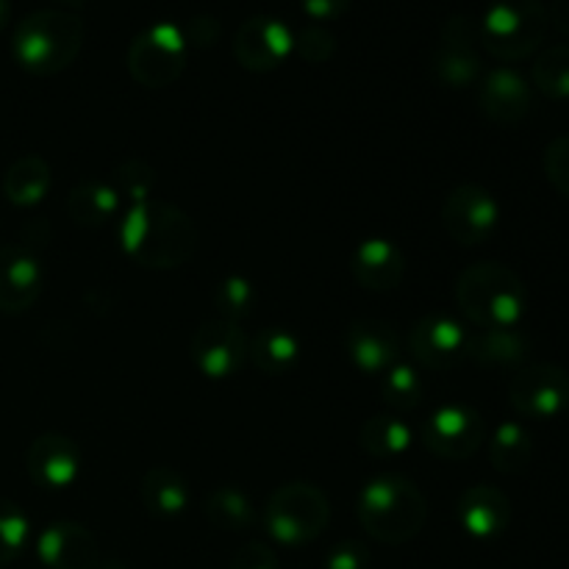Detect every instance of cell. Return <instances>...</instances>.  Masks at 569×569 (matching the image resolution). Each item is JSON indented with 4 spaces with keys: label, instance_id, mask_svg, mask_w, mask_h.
<instances>
[{
    "label": "cell",
    "instance_id": "1",
    "mask_svg": "<svg viewBox=\"0 0 569 569\" xmlns=\"http://www.w3.org/2000/svg\"><path fill=\"white\" fill-rule=\"evenodd\" d=\"M120 244L139 267L176 270L198 250V226L167 200H137L122 214Z\"/></svg>",
    "mask_w": 569,
    "mask_h": 569
},
{
    "label": "cell",
    "instance_id": "2",
    "mask_svg": "<svg viewBox=\"0 0 569 569\" xmlns=\"http://www.w3.org/2000/svg\"><path fill=\"white\" fill-rule=\"evenodd\" d=\"M456 306L478 331L520 328L528 309L526 283L511 267L478 261L456 281Z\"/></svg>",
    "mask_w": 569,
    "mask_h": 569
},
{
    "label": "cell",
    "instance_id": "3",
    "mask_svg": "<svg viewBox=\"0 0 569 569\" xmlns=\"http://www.w3.org/2000/svg\"><path fill=\"white\" fill-rule=\"evenodd\" d=\"M87 26L78 14L61 9H39L22 17L11 37V53L26 72L50 78L78 59Z\"/></svg>",
    "mask_w": 569,
    "mask_h": 569
},
{
    "label": "cell",
    "instance_id": "4",
    "mask_svg": "<svg viewBox=\"0 0 569 569\" xmlns=\"http://www.w3.org/2000/svg\"><path fill=\"white\" fill-rule=\"evenodd\" d=\"M359 522L376 542L406 545L422 531L428 520V500L422 489L406 476H378L359 495Z\"/></svg>",
    "mask_w": 569,
    "mask_h": 569
},
{
    "label": "cell",
    "instance_id": "5",
    "mask_svg": "<svg viewBox=\"0 0 569 569\" xmlns=\"http://www.w3.org/2000/svg\"><path fill=\"white\" fill-rule=\"evenodd\" d=\"M548 26L542 0H492L478 22V42L495 59L517 61L542 48Z\"/></svg>",
    "mask_w": 569,
    "mask_h": 569
},
{
    "label": "cell",
    "instance_id": "6",
    "mask_svg": "<svg viewBox=\"0 0 569 569\" xmlns=\"http://www.w3.org/2000/svg\"><path fill=\"white\" fill-rule=\"evenodd\" d=\"M328 520H331V503L326 492L309 481L283 483L267 500V533L287 548L315 542L326 531Z\"/></svg>",
    "mask_w": 569,
    "mask_h": 569
},
{
    "label": "cell",
    "instance_id": "7",
    "mask_svg": "<svg viewBox=\"0 0 569 569\" xmlns=\"http://www.w3.org/2000/svg\"><path fill=\"white\" fill-rule=\"evenodd\" d=\"M189 44L183 31L172 22H156L133 37L128 44L126 64L137 83L148 89H164L187 70Z\"/></svg>",
    "mask_w": 569,
    "mask_h": 569
},
{
    "label": "cell",
    "instance_id": "8",
    "mask_svg": "<svg viewBox=\"0 0 569 569\" xmlns=\"http://www.w3.org/2000/svg\"><path fill=\"white\" fill-rule=\"evenodd\" d=\"M481 42L478 26L467 14H453L442 22L439 44L431 56V72L450 89H467L481 78Z\"/></svg>",
    "mask_w": 569,
    "mask_h": 569
},
{
    "label": "cell",
    "instance_id": "9",
    "mask_svg": "<svg viewBox=\"0 0 569 569\" xmlns=\"http://www.w3.org/2000/svg\"><path fill=\"white\" fill-rule=\"evenodd\" d=\"M487 437L481 415L465 403H445L420 426L422 448L445 461H467Z\"/></svg>",
    "mask_w": 569,
    "mask_h": 569
},
{
    "label": "cell",
    "instance_id": "10",
    "mask_svg": "<svg viewBox=\"0 0 569 569\" xmlns=\"http://www.w3.org/2000/svg\"><path fill=\"white\" fill-rule=\"evenodd\" d=\"M500 222V206L489 189L478 183H461L445 198L442 226L453 242L476 248L492 239Z\"/></svg>",
    "mask_w": 569,
    "mask_h": 569
},
{
    "label": "cell",
    "instance_id": "11",
    "mask_svg": "<svg viewBox=\"0 0 569 569\" xmlns=\"http://www.w3.org/2000/svg\"><path fill=\"white\" fill-rule=\"evenodd\" d=\"M248 350L250 339L244 337L239 322L220 320V317L206 320L192 333V342H189L192 365L209 381H226V378L237 376L244 367V361H248Z\"/></svg>",
    "mask_w": 569,
    "mask_h": 569
},
{
    "label": "cell",
    "instance_id": "12",
    "mask_svg": "<svg viewBox=\"0 0 569 569\" xmlns=\"http://www.w3.org/2000/svg\"><path fill=\"white\" fill-rule=\"evenodd\" d=\"M509 403L528 420H556L569 409V372L556 365L522 367L511 378Z\"/></svg>",
    "mask_w": 569,
    "mask_h": 569
},
{
    "label": "cell",
    "instance_id": "13",
    "mask_svg": "<svg viewBox=\"0 0 569 569\" xmlns=\"http://www.w3.org/2000/svg\"><path fill=\"white\" fill-rule=\"evenodd\" d=\"M467 328L453 315L433 311L415 322L409 350L426 370H453L467 359Z\"/></svg>",
    "mask_w": 569,
    "mask_h": 569
},
{
    "label": "cell",
    "instance_id": "14",
    "mask_svg": "<svg viewBox=\"0 0 569 569\" xmlns=\"http://www.w3.org/2000/svg\"><path fill=\"white\" fill-rule=\"evenodd\" d=\"M292 53V31L287 22L270 14H256L239 26L233 37V56L248 72H272Z\"/></svg>",
    "mask_w": 569,
    "mask_h": 569
},
{
    "label": "cell",
    "instance_id": "15",
    "mask_svg": "<svg viewBox=\"0 0 569 569\" xmlns=\"http://www.w3.org/2000/svg\"><path fill=\"white\" fill-rule=\"evenodd\" d=\"M26 467L37 487L61 492L81 476V448L64 433H42L28 448Z\"/></svg>",
    "mask_w": 569,
    "mask_h": 569
},
{
    "label": "cell",
    "instance_id": "16",
    "mask_svg": "<svg viewBox=\"0 0 569 569\" xmlns=\"http://www.w3.org/2000/svg\"><path fill=\"white\" fill-rule=\"evenodd\" d=\"M345 350L353 367L365 376H383L392 365L400 361V339L395 326L376 317L350 322L345 333Z\"/></svg>",
    "mask_w": 569,
    "mask_h": 569
},
{
    "label": "cell",
    "instance_id": "17",
    "mask_svg": "<svg viewBox=\"0 0 569 569\" xmlns=\"http://www.w3.org/2000/svg\"><path fill=\"white\" fill-rule=\"evenodd\" d=\"M42 295V264L22 244H0V311L22 315Z\"/></svg>",
    "mask_w": 569,
    "mask_h": 569
},
{
    "label": "cell",
    "instance_id": "18",
    "mask_svg": "<svg viewBox=\"0 0 569 569\" xmlns=\"http://www.w3.org/2000/svg\"><path fill=\"white\" fill-rule=\"evenodd\" d=\"M37 556L48 569H98V539L81 522H50L37 542Z\"/></svg>",
    "mask_w": 569,
    "mask_h": 569
},
{
    "label": "cell",
    "instance_id": "19",
    "mask_svg": "<svg viewBox=\"0 0 569 569\" xmlns=\"http://www.w3.org/2000/svg\"><path fill=\"white\" fill-rule=\"evenodd\" d=\"M478 106H481L483 117L498 126H515V122L526 120L528 111L533 109V89L511 67H495L483 76L481 89H478Z\"/></svg>",
    "mask_w": 569,
    "mask_h": 569
},
{
    "label": "cell",
    "instance_id": "20",
    "mask_svg": "<svg viewBox=\"0 0 569 569\" xmlns=\"http://www.w3.org/2000/svg\"><path fill=\"white\" fill-rule=\"evenodd\" d=\"M350 272L356 281L372 292H392L403 283L406 259L403 250L383 237H370L356 244L350 256Z\"/></svg>",
    "mask_w": 569,
    "mask_h": 569
},
{
    "label": "cell",
    "instance_id": "21",
    "mask_svg": "<svg viewBox=\"0 0 569 569\" xmlns=\"http://www.w3.org/2000/svg\"><path fill=\"white\" fill-rule=\"evenodd\" d=\"M459 522L472 539H495L509 528L511 500L489 483H476L459 500Z\"/></svg>",
    "mask_w": 569,
    "mask_h": 569
},
{
    "label": "cell",
    "instance_id": "22",
    "mask_svg": "<svg viewBox=\"0 0 569 569\" xmlns=\"http://www.w3.org/2000/svg\"><path fill=\"white\" fill-rule=\"evenodd\" d=\"M531 350L526 333L520 328H495L478 331L467 339V359L483 367H515L522 365Z\"/></svg>",
    "mask_w": 569,
    "mask_h": 569
},
{
    "label": "cell",
    "instance_id": "23",
    "mask_svg": "<svg viewBox=\"0 0 569 569\" xmlns=\"http://www.w3.org/2000/svg\"><path fill=\"white\" fill-rule=\"evenodd\" d=\"M142 503L150 515L161 517V520H170L187 511L189 506V487L181 478V472H176L172 467H153V470L144 472L142 487Z\"/></svg>",
    "mask_w": 569,
    "mask_h": 569
},
{
    "label": "cell",
    "instance_id": "24",
    "mask_svg": "<svg viewBox=\"0 0 569 569\" xmlns=\"http://www.w3.org/2000/svg\"><path fill=\"white\" fill-rule=\"evenodd\" d=\"M50 167L42 156H20L3 176V194L11 206L31 209L50 192Z\"/></svg>",
    "mask_w": 569,
    "mask_h": 569
},
{
    "label": "cell",
    "instance_id": "25",
    "mask_svg": "<svg viewBox=\"0 0 569 569\" xmlns=\"http://www.w3.org/2000/svg\"><path fill=\"white\" fill-rule=\"evenodd\" d=\"M248 359L264 376H287L300 361V339L287 328H264L250 339Z\"/></svg>",
    "mask_w": 569,
    "mask_h": 569
},
{
    "label": "cell",
    "instance_id": "26",
    "mask_svg": "<svg viewBox=\"0 0 569 569\" xmlns=\"http://www.w3.org/2000/svg\"><path fill=\"white\" fill-rule=\"evenodd\" d=\"M67 211L76 226L103 228L120 211V194L103 181H81L72 187L70 198H67Z\"/></svg>",
    "mask_w": 569,
    "mask_h": 569
},
{
    "label": "cell",
    "instance_id": "27",
    "mask_svg": "<svg viewBox=\"0 0 569 569\" xmlns=\"http://www.w3.org/2000/svg\"><path fill=\"white\" fill-rule=\"evenodd\" d=\"M533 459V437L520 422H503L489 439V461L503 476H520Z\"/></svg>",
    "mask_w": 569,
    "mask_h": 569
},
{
    "label": "cell",
    "instance_id": "28",
    "mask_svg": "<svg viewBox=\"0 0 569 569\" xmlns=\"http://www.w3.org/2000/svg\"><path fill=\"white\" fill-rule=\"evenodd\" d=\"M361 448L376 459H398L415 442V431L409 422H403L395 415H378L361 426L359 433Z\"/></svg>",
    "mask_w": 569,
    "mask_h": 569
},
{
    "label": "cell",
    "instance_id": "29",
    "mask_svg": "<svg viewBox=\"0 0 569 569\" xmlns=\"http://www.w3.org/2000/svg\"><path fill=\"white\" fill-rule=\"evenodd\" d=\"M206 520L214 528L228 533L248 531L256 522V506L250 503L248 495L237 487H220L211 489L209 498L203 503Z\"/></svg>",
    "mask_w": 569,
    "mask_h": 569
},
{
    "label": "cell",
    "instance_id": "30",
    "mask_svg": "<svg viewBox=\"0 0 569 569\" xmlns=\"http://www.w3.org/2000/svg\"><path fill=\"white\" fill-rule=\"evenodd\" d=\"M533 87L553 100H569V44H553L533 61Z\"/></svg>",
    "mask_w": 569,
    "mask_h": 569
},
{
    "label": "cell",
    "instance_id": "31",
    "mask_svg": "<svg viewBox=\"0 0 569 569\" xmlns=\"http://www.w3.org/2000/svg\"><path fill=\"white\" fill-rule=\"evenodd\" d=\"M381 400L392 411H411L422 403V381L406 361L389 367L381 376Z\"/></svg>",
    "mask_w": 569,
    "mask_h": 569
},
{
    "label": "cell",
    "instance_id": "32",
    "mask_svg": "<svg viewBox=\"0 0 569 569\" xmlns=\"http://www.w3.org/2000/svg\"><path fill=\"white\" fill-rule=\"evenodd\" d=\"M214 309L220 320L228 322H242L244 317L253 315L256 306V289L248 278L242 276H228L222 278L214 287Z\"/></svg>",
    "mask_w": 569,
    "mask_h": 569
},
{
    "label": "cell",
    "instance_id": "33",
    "mask_svg": "<svg viewBox=\"0 0 569 569\" xmlns=\"http://www.w3.org/2000/svg\"><path fill=\"white\" fill-rule=\"evenodd\" d=\"M28 517L11 500L0 498V567L11 565L28 542Z\"/></svg>",
    "mask_w": 569,
    "mask_h": 569
},
{
    "label": "cell",
    "instance_id": "34",
    "mask_svg": "<svg viewBox=\"0 0 569 569\" xmlns=\"http://www.w3.org/2000/svg\"><path fill=\"white\" fill-rule=\"evenodd\" d=\"M292 53L309 64H322L337 53V37L322 26H306L303 31L292 33Z\"/></svg>",
    "mask_w": 569,
    "mask_h": 569
},
{
    "label": "cell",
    "instance_id": "35",
    "mask_svg": "<svg viewBox=\"0 0 569 569\" xmlns=\"http://www.w3.org/2000/svg\"><path fill=\"white\" fill-rule=\"evenodd\" d=\"M542 167L550 187H553L561 198L569 200V133H565V137H556L553 142L545 148Z\"/></svg>",
    "mask_w": 569,
    "mask_h": 569
},
{
    "label": "cell",
    "instance_id": "36",
    "mask_svg": "<svg viewBox=\"0 0 569 569\" xmlns=\"http://www.w3.org/2000/svg\"><path fill=\"white\" fill-rule=\"evenodd\" d=\"M153 170H150V164H144V161H126V164H120V170H117V183H120V189H117V194H128V200L131 203H137V200H148L150 192H153Z\"/></svg>",
    "mask_w": 569,
    "mask_h": 569
},
{
    "label": "cell",
    "instance_id": "37",
    "mask_svg": "<svg viewBox=\"0 0 569 569\" xmlns=\"http://www.w3.org/2000/svg\"><path fill=\"white\" fill-rule=\"evenodd\" d=\"M370 567V553L356 539H345L331 553L326 556V569H367Z\"/></svg>",
    "mask_w": 569,
    "mask_h": 569
},
{
    "label": "cell",
    "instance_id": "38",
    "mask_svg": "<svg viewBox=\"0 0 569 569\" xmlns=\"http://www.w3.org/2000/svg\"><path fill=\"white\" fill-rule=\"evenodd\" d=\"M231 569H281L278 567L276 550L267 548L261 542H248L244 548L237 550Z\"/></svg>",
    "mask_w": 569,
    "mask_h": 569
},
{
    "label": "cell",
    "instance_id": "39",
    "mask_svg": "<svg viewBox=\"0 0 569 569\" xmlns=\"http://www.w3.org/2000/svg\"><path fill=\"white\" fill-rule=\"evenodd\" d=\"M183 39L194 48H211L220 39V20L211 14H194L189 20L187 31H183Z\"/></svg>",
    "mask_w": 569,
    "mask_h": 569
},
{
    "label": "cell",
    "instance_id": "40",
    "mask_svg": "<svg viewBox=\"0 0 569 569\" xmlns=\"http://www.w3.org/2000/svg\"><path fill=\"white\" fill-rule=\"evenodd\" d=\"M300 6H303V11L311 20L328 22L342 17L350 9V0H300Z\"/></svg>",
    "mask_w": 569,
    "mask_h": 569
},
{
    "label": "cell",
    "instance_id": "41",
    "mask_svg": "<svg viewBox=\"0 0 569 569\" xmlns=\"http://www.w3.org/2000/svg\"><path fill=\"white\" fill-rule=\"evenodd\" d=\"M548 17L556 26V31H561L565 37H569V0H550Z\"/></svg>",
    "mask_w": 569,
    "mask_h": 569
},
{
    "label": "cell",
    "instance_id": "42",
    "mask_svg": "<svg viewBox=\"0 0 569 569\" xmlns=\"http://www.w3.org/2000/svg\"><path fill=\"white\" fill-rule=\"evenodd\" d=\"M9 17H11V3L9 0H0V31L9 26Z\"/></svg>",
    "mask_w": 569,
    "mask_h": 569
},
{
    "label": "cell",
    "instance_id": "43",
    "mask_svg": "<svg viewBox=\"0 0 569 569\" xmlns=\"http://www.w3.org/2000/svg\"><path fill=\"white\" fill-rule=\"evenodd\" d=\"M98 569H128V567L122 565V561H117V559H109V561H103V565H98Z\"/></svg>",
    "mask_w": 569,
    "mask_h": 569
},
{
    "label": "cell",
    "instance_id": "44",
    "mask_svg": "<svg viewBox=\"0 0 569 569\" xmlns=\"http://www.w3.org/2000/svg\"><path fill=\"white\" fill-rule=\"evenodd\" d=\"M56 3H61V6H70V9H78V6H83V0H56Z\"/></svg>",
    "mask_w": 569,
    "mask_h": 569
}]
</instances>
